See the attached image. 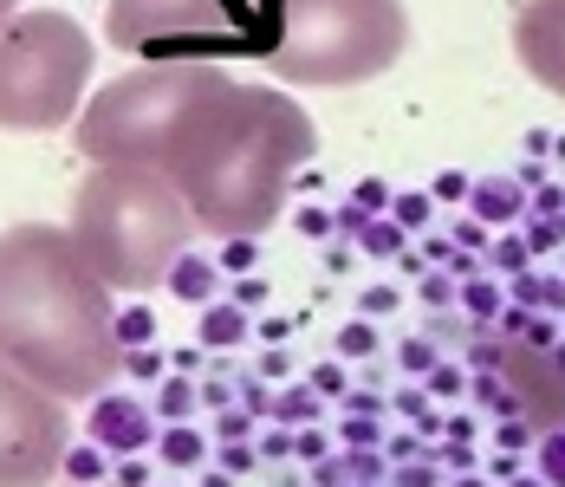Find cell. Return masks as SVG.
<instances>
[{
  "mask_svg": "<svg viewBox=\"0 0 565 487\" xmlns=\"http://www.w3.org/2000/svg\"><path fill=\"white\" fill-rule=\"evenodd\" d=\"M0 364L58 403H92L124 371L111 286L53 221L0 227Z\"/></svg>",
  "mask_w": 565,
  "mask_h": 487,
  "instance_id": "1",
  "label": "cell"
},
{
  "mask_svg": "<svg viewBox=\"0 0 565 487\" xmlns=\"http://www.w3.org/2000/svg\"><path fill=\"white\" fill-rule=\"evenodd\" d=\"M319 150L312 117L274 85H215L175 130L163 176L215 241H254L280 221L292 176Z\"/></svg>",
  "mask_w": 565,
  "mask_h": 487,
  "instance_id": "2",
  "label": "cell"
},
{
  "mask_svg": "<svg viewBox=\"0 0 565 487\" xmlns=\"http://www.w3.org/2000/svg\"><path fill=\"white\" fill-rule=\"evenodd\" d=\"M72 247L111 293H150L175 273L189 241L202 234L189 202L175 195L163 169L143 162H92L85 182L72 189Z\"/></svg>",
  "mask_w": 565,
  "mask_h": 487,
  "instance_id": "3",
  "label": "cell"
},
{
  "mask_svg": "<svg viewBox=\"0 0 565 487\" xmlns=\"http://www.w3.org/2000/svg\"><path fill=\"white\" fill-rule=\"evenodd\" d=\"M409 53L403 0H280V27L267 46V72L286 85H364L384 78Z\"/></svg>",
  "mask_w": 565,
  "mask_h": 487,
  "instance_id": "4",
  "label": "cell"
},
{
  "mask_svg": "<svg viewBox=\"0 0 565 487\" xmlns=\"http://www.w3.org/2000/svg\"><path fill=\"white\" fill-rule=\"evenodd\" d=\"M215 85H227L222 65L209 59H163L111 78L92 105H78V150L92 162H143L163 169L175 130Z\"/></svg>",
  "mask_w": 565,
  "mask_h": 487,
  "instance_id": "5",
  "label": "cell"
},
{
  "mask_svg": "<svg viewBox=\"0 0 565 487\" xmlns=\"http://www.w3.org/2000/svg\"><path fill=\"white\" fill-rule=\"evenodd\" d=\"M98 46L58 7H20L0 27V130H58L85 105Z\"/></svg>",
  "mask_w": 565,
  "mask_h": 487,
  "instance_id": "6",
  "label": "cell"
},
{
  "mask_svg": "<svg viewBox=\"0 0 565 487\" xmlns=\"http://www.w3.org/2000/svg\"><path fill=\"white\" fill-rule=\"evenodd\" d=\"M280 0H105V40L150 65L163 59H267Z\"/></svg>",
  "mask_w": 565,
  "mask_h": 487,
  "instance_id": "7",
  "label": "cell"
},
{
  "mask_svg": "<svg viewBox=\"0 0 565 487\" xmlns=\"http://www.w3.org/2000/svg\"><path fill=\"white\" fill-rule=\"evenodd\" d=\"M72 448V416L53 390L0 364V487H53Z\"/></svg>",
  "mask_w": 565,
  "mask_h": 487,
  "instance_id": "8",
  "label": "cell"
},
{
  "mask_svg": "<svg viewBox=\"0 0 565 487\" xmlns=\"http://www.w3.org/2000/svg\"><path fill=\"white\" fill-rule=\"evenodd\" d=\"M513 53L553 98H565V0H520L513 7Z\"/></svg>",
  "mask_w": 565,
  "mask_h": 487,
  "instance_id": "9",
  "label": "cell"
},
{
  "mask_svg": "<svg viewBox=\"0 0 565 487\" xmlns=\"http://www.w3.org/2000/svg\"><path fill=\"white\" fill-rule=\"evenodd\" d=\"M513 209H520L513 182H488V189H481V215H488V221H508Z\"/></svg>",
  "mask_w": 565,
  "mask_h": 487,
  "instance_id": "10",
  "label": "cell"
},
{
  "mask_svg": "<svg viewBox=\"0 0 565 487\" xmlns=\"http://www.w3.org/2000/svg\"><path fill=\"white\" fill-rule=\"evenodd\" d=\"M546 481L565 487V435H553V442H546Z\"/></svg>",
  "mask_w": 565,
  "mask_h": 487,
  "instance_id": "11",
  "label": "cell"
},
{
  "mask_svg": "<svg viewBox=\"0 0 565 487\" xmlns=\"http://www.w3.org/2000/svg\"><path fill=\"white\" fill-rule=\"evenodd\" d=\"M280 416H286V423H306V416H319V403H312V396H286Z\"/></svg>",
  "mask_w": 565,
  "mask_h": 487,
  "instance_id": "12",
  "label": "cell"
},
{
  "mask_svg": "<svg viewBox=\"0 0 565 487\" xmlns=\"http://www.w3.org/2000/svg\"><path fill=\"white\" fill-rule=\"evenodd\" d=\"M396 215H403V221H416V227H423V215H429V202H423V195H403V202H396Z\"/></svg>",
  "mask_w": 565,
  "mask_h": 487,
  "instance_id": "13",
  "label": "cell"
},
{
  "mask_svg": "<svg viewBox=\"0 0 565 487\" xmlns=\"http://www.w3.org/2000/svg\"><path fill=\"white\" fill-rule=\"evenodd\" d=\"M339 345H344V351H371V331H364V325H351Z\"/></svg>",
  "mask_w": 565,
  "mask_h": 487,
  "instance_id": "14",
  "label": "cell"
},
{
  "mask_svg": "<svg viewBox=\"0 0 565 487\" xmlns=\"http://www.w3.org/2000/svg\"><path fill=\"white\" fill-rule=\"evenodd\" d=\"M13 13H20V0H0V27H7V20H13Z\"/></svg>",
  "mask_w": 565,
  "mask_h": 487,
  "instance_id": "15",
  "label": "cell"
}]
</instances>
